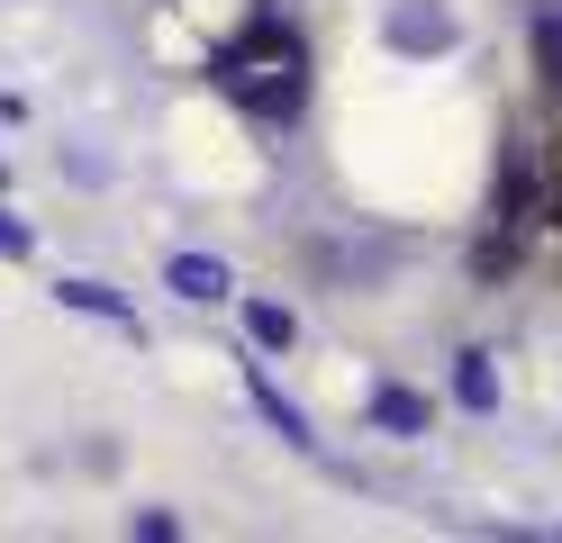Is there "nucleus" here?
<instances>
[{
	"label": "nucleus",
	"instance_id": "f257e3e1",
	"mask_svg": "<svg viewBox=\"0 0 562 543\" xmlns=\"http://www.w3.org/2000/svg\"><path fill=\"white\" fill-rule=\"evenodd\" d=\"M172 290H182V299H227V263H209V253H172Z\"/></svg>",
	"mask_w": 562,
	"mask_h": 543
},
{
	"label": "nucleus",
	"instance_id": "f03ea898",
	"mask_svg": "<svg viewBox=\"0 0 562 543\" xmlns=\"http://www.w3.org/2000/svg\"><path fill=\"white\" fill-rule=\"evenodd\" d=\"M536 82H544V91H562V10H544V19H536Z\"/></svg>",
	"mask_w": 562,
	"mask_h": 543
},
{
	"label": "nucleus",
	"instance_id": "7ed1b4c3",
	"mask_svg": "<svg viewBox=\"0 0 562 543\" xmlns=\"http://www.w3.org/2000/svg\"><path fill=\"white\" fill-rule=\"evenodd\" d=\"M381 426H427V398H408V389H381Z\"/></svg>",
	"mask_w": 562,
	"mask_h": 543
},
{
	"label": "nucleus",
	"instance_id": "20e7f679",
	"mask_svg": "<svg viewBox=\"0 0 562 543\" xmlns=\"http://www.w3.org/2000/svg\"><path fill=\"white\" fill-rule=\"evenodd\" d=\"M453 389H463L472 408H490V362H481V353H463V362H453Z\"/></svg>",
	"mask_w": 562,
	"mask_h": 543
},
{
	"label": "nucleus",
	"instance_id": "39448f33",
	"mask_svg": "<svg viewBox=\"0 0 562 543\" xmlns=\"http://www.w3.org/2000/svg\"><path fill=\"white\" fill-rule=\"evenodd\" d=\"M64 299H74V308H100V317H127L119 299H110V290H100V281H74V290H64Z\"/></svg>",
	"mask_w": 562,
	"mask_h": 543
},
{
	"label": "nucleus",
	"instance_id": "423d86ee",
	"mask_svg": "<svg viewBox=\"0 0 562 543\" xmlns=\"http://www.w3.org/2000/svg\"><path fill=\"white\" fill-rule=\"evenodd\" d=\"M245 326H255L263 344H291V317H281V308H245Z\"/></svg>",
	"mask_w": 562,
	"mask_h": 543
},
{
	"label": "nucleus",
	"instance_id": "0eeeda50",
	"mask_svg": "<svg viewBox=\"0 0 562 543\" xmlns=\"http://www.w3.org/2000/svg\"><path fill=\"white\" fill-rule=\"evenodd\" d=\"M544 217L562 227V145H553V163H544Z\"/></svg>",
	"mask_w": 562,
	"mask_h": 543
},
{
	"label": "nucleus",
	"instance_id": "6e6552de",
	"mask_svg": "<svg viewBox=\"0 0 562 543\" xmlns=\"http://www.w3.org/2000/svg\"><path fill=\"white\" fill-rule=\"evenodd\" d=\"M0 253H27V227H19V217H0Z\"/></svg>",
	"mask_w": 562,
	"mask_h": 543
}]
</instances>
